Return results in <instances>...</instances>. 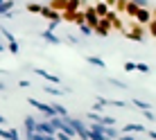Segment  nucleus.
<instances>
[{"label":"nucleus","mask_w":156,"mask_h":140,"mask_svg":"<svg viewBox=\"0 0 156 140\" xmlns=\"http://www.w3.org/2000/svg\"><path fill=\"white\" fill-rule=\"evenodd\" d=\"M120 140H133V138H131V136H122Z\"/></svg>","instance_id":"ddd939ff"},{"label":"nucleus","mask_w":156,"mask_h":140,"mask_svg":"<svg viewBox=\"0 0 156 140\" xmlns=\"http://www.w3.org/2000/svg\"><path fill=\"white\" fill-rule=\"evenodd\" d=\"M0 136L7 138V140H20V138H18V133H16L14 129H2V127H0Z\"/></svg>","instance_id":"20e7f679"},{"label":"nucleus","mask_w":156,"mask_h":140,"mask_svg":"<svg viewBox=\"0 0 156 140\" xmlns=\"http://www.w3.org/2000/svg\"><path fill=\"white\" fill-rule=\"evenodd\" d=\"M0 2H2V0H0Z\"/></svg>","instance_id":"f3484780"},{"label":"nucleus","mask_w":156,"mask_h":140,"mask_svg":"<svg viewBox=\"0 0 156 140\" xmlns=\"http://www.w3.org/2000/svg\"><path fill=\"white\" fill-rule=\"evenodd\" d=\"M95 14H98L100 18H106V14H109V7H106L104 2H100L98 7H95Z\"/></svg>","instance_id":"423d86ee"},{"label":"nucleus","mask_w":156,"mask_h":140,"mask_svg":"<svg viewBox=\"0 0 156 140\" xmlns=\"http://www.w3.org/2000/svg\"><path fill=\"white\" fill-rule=\"evenodd\" d=\"M109 30H111V20L109 18H100L98 25H95V32H98V34H109Z\"/></svg>","instance_id":"7ed1b4c3"},{"label":"nucleus","mask_w":156,"mask_h":140,"mask_svg":"<svg viewBox=\"0 0 156 140\" xmlns=\"http://www.w3.org/2000/svg\"><path fill=\"white\" fill-rule=\"evenodd\" d=\"M147 27H149V32H152V34L156 36V18H152V23H149Z\"/></svg>","instance_id":"9b49d317"},{"label":"nucleus","mask_w":156,"mask_h":140,"mask_svg":"<svg viewBox=\"0 0 156 140\" xmlns=\"http://www.w3.org/2000/svg\"><path fill=\"white\" fill-rule=\"evenodd\" d=\"M50 2H52V0H50Z\"/></svg>","instance_id":"a211bd4d"},{"label":"nucleus","mask_w":156,"mask_h":140,"mask_svg":"<svg viewBox=\"0 0 156 140\" xmlns=\"http://www.w3.org/2000/svg\"><path fill=\"white\" fill-rule=\"evenodd\" d=\"M152 138H154V140H156V133H152Z\"/></svg>","instance_id":"dca6fc26"},{"label":"nucleus","mask_w":156,"mask_h":140,"mask_svg":"<svg viewBox=\"0 0 156 140\" xmlns=\"http://www.w3.org/2000/svg\"><path fill=\"white\" fill-rule=\"evenodd\" d=\"M12 7H14V0H2L0 2V14H7Z\"/></svg>","instance_id":"0eeeda50"},{"label":"nucleus","mask_w":156,"mask_h":140,"mask_svg":"<svg viewBox=\"0 0 156 140\" xmlns=\"http://www.w3.org/2000/svg\"><path fill=\"white\" fill-rule=\"evenodd\" d=\"M0 124H5V117L2 115H0Z\"/></svg>","instance_id":"4468645a"},{"label":"nucleus","mask_w":156,"mask_h":140,"mask_svg":"<svg viewBox=\"0 0 156 140\" xmlns=\"http://www.w3.org/2000/svg\"><path fill=\"white\" fill-rule=\"evenodd\" d=\"M2 50H5V45H2V43H0V52H2Z\"/></svg>","instance_id":"2eb2a0df"},{"label":"nucleus","mask_w":156,"mask_h":140,"mask_svg":"<svg viewBox=\"0 0 156 140\" xmlns=\"http://www.w3.org/2000/svg\"><path fill=\"white\" fill-rule=\"evenodd\" d=\"M9 52H18V43H16V41L9 43Z\"/></svg>","instance_id":"f8f14e48"},{"label":"nucleus","mask_w":156,"mask_h":140,"mask_svg":"<svg viewBox=\"0 0 156 140\" xmlns=\"http://www.w3.org/2000/svg\"><path fill=\"white\" fill-rule=\"evenodd\" d=\"M41 16H45V18H52V20H55V23L59 20V14H57V12H55V9H52V7H43Z\"/></svg>","instance_id":"39448f33"},{"label":"nucleus","mask_w":156,"mask_h":140,"mask_svg":"<svg viewBox=\"0 0 156 140\" xmlns=\"http://www.w3.org/2000/svg\"><path fill=\"white\" fill-rule=\"evenodd\" d=\"M27 12H30V14H41V12H43V5L30 2V5H27Z\"/></svg>","instance_id":"1a4fd4ad"},{"label":"nucleus","mask_w":156,"mask_h":140,"mask_svg":"<svg viewBox=\"0 0 156 140\" xmlns=\"http://www.w3.org/2000/svg\"><path fill=\"white\" fill-rule=\"evenodd\" d=\"M98 20H100V16L95 14V7H86L84 9V23L88 25V27H95Z\"/></svg>","instance_id":"f257e3e1"},{"label":"nucleus","mask_w":156,"mask_h":140,"mask_svg":"<svg viewBox=\"0 0 156 140\" xmlns=\"http://www.w3.org/2000/svg\"><path fill=\"white\" fill-rule=\"evenodd\" d=\"M133 18H136L138 23H143V25H149V23H152V18H154V16H152V12H149V9L140 7V9L136 12V16H133Z\"/></svg>","instance_id":"f03ea898"},{"label":"nucleus","mask_w":156,"mask_h":140,"mask_svg":"<svg viewBox=\"0 0 156 140\" xmlns=\"http://www.w3.org/2000/svg\"><path fill=\"white\" fill-rule=\"evenodd\" d=\"M125 131H143V127L140 124H129V127H125Z\"/></svg>","instance_id":"9d476101"},{"label":"nucleus","mask_w":156,"mask_h":140,"mask_svg":"<svg viewBox=\"0 0 156 140\" xmlns=\"http://www.w3.org/2000/svg\"><path fill=\"white\" fill-rule=\"evenodd\" d=\"M36 75H41V77H45L48 82H52V84H59V79L55 77V75H50V72H45V70H36Z\"/></svg>","instance_id":"6e6552de"}]
</instances>
